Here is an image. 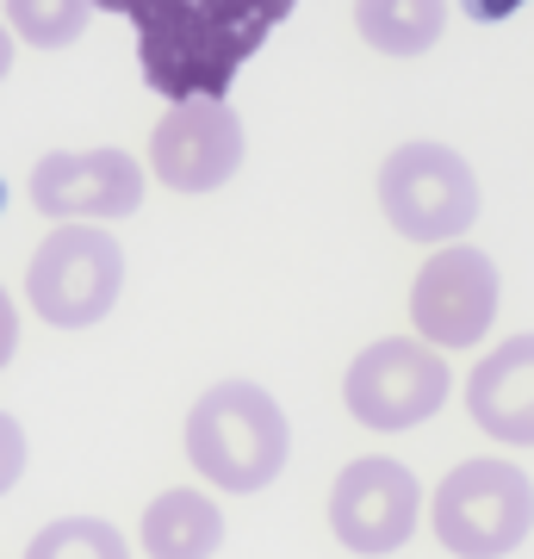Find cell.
<instances>
[{
  "label": "cell",
  "instance_id": "cell-1",
  "mask_svg": "<svg viewBox=\"0 0 534 559\" xmlns=\"http://www.w3.org/2000/svg\"><path fill=\"white\" fill-rule=\"evenodd\" d=\"M94 7L131 25L143 87L180 106L224 100L242 62L293 20L298 0H94Z\"/></svg>",
  "mask_w": 534,
  "mask_h": 559
},
{
  "label": "cell",
  "instance_id": "cell-2",
  "mask_svg": "<svg viewBox=\"0 0 534 559\" xmlns=\"http://www.w3.org/2000/svg\"><path fill=\"white\" fill-rule=\"evenodd\" d=\"M187 460L205 485L218 491H268L293 460V423L280 399L256 380H218L205 385L187 411Z\"/></svg>",
  "mask_w": 534,
  "mask_h": 559
},
{
  "label": "cell",
  "instance_id": "cell-3",
  "mask_svg": "<svg viewBox=\"0 0 534 559\" xmlns=\"http://www.w3.org/2000/svg\"><path fill=\"white\" fill-rule=\"evenodd\" d=\"M429 528L454 559H510L534 528V479L510 460H460L429 498Z\"/></svg>",
  "mask_w": 534,
  "mask_h": 559
},
{
  "label": "cell",
  "instance_id": "cell-4",
  "mask_svg": "<svg viewBox=\"0 0 534 559\" xmlns=\"http://www.w3.org/2000/svg\"><path fill=\"white\" fill-rule=\"evenodd\" d=\"M379 212L392 218L397 237L448 249L478 224V175L473 162L448 143H397L379 162Z\"/></svg>",
  "mask_w": 534,
  "mask_h": 559
},
{
  "label": "cell",
  "instance_id": "cell-5",
  "mask_svg": "<svg viewBox=\"0 0 534 559\" xmlns=\"http://www.w3.org/2000/svg\"><path fill=\"white\" fill-rule=\"evenodd\" d=\"M124 293V249L106 224H57L25 267V305L50 330H94Z\"/></svg>",
  "mask_w": 534,
  "mask_h": 559
},
{
  "label": "cell",
  "instance_id": "cell-6",
  "mask_svg": "<svg viewBox=\"0 0 534 559\" xmlns=\"http://www.w3.org/2000/svg\"><path fill=\"white\" fill-rule=\"evenodd\" d=\"M454 392L448 360L416 336H379L355 355V367L342 373V404L360 429L373 436H404L416 423L441 417V404Z\"/></svg>",
  "mask_w": 534,
  "mask_h": 559
},
{
  "label": "cell",
  "instance_id": "cell-7",
  "mask_svg": "<svg viewBox=\"0 0 534 559\" xmlns=\"http://www.w3.org/2000/svg\"><path fill=\"white\" fill-rule=\"evenodd\" d=\"M497 299H503L497 261L485 249H473V242H448L411 280L416 342H429L436 355H448V348H478V342L491 336Z\"/></svg>",
  "mask_w": 534,
  "mask_h": 559
},
{
  "label": "cell",
  "instance_id": "cell-8",
  "mask_svg": "<svg viewBox=\"0 0 534 559\" xmlns=\"http://www.w3.org/2000/svg\"><path fill=\"white\" fill-rule=\"evenodd\" d=\"M423 522V485L404 460L360 454L330 485V535L360 559H385L416 535Z\"/></svg>",
  "mask_w": 534,
  "mask_h": 559
},
{
  "label": "cell",
  "instance_id": "cell-9",
  "mask_svg": "<svg viewBox=\"0 0 534 559\" xmlns=\"http://www.w3.org/2000/svg\"><path fill=\"white\" fill-rule=\"evenodd\" d=\"M25 193L44 218L57 224H106V218H131L143 205V162L131 150H50L38 156Z\"/></svg>",
  "mask_w": 534,
  "mask_h": 559
},
{
  "label": "cell",
  "instance_id": "cell-10",
  "mask_svg": "<svg viewBox=\"0 0 534 559\" xmlns=\"http://www.w3.org/2000/svg\"><path fill=\"white\" fill-rule=\"evenodd\" d=\"M242 156L249 138L230 100H180L150 131V175L168 193H218L224 180H237Z\"/></svg>",
  "mask_w": 534,
  "mask_h": 559
},
{
  "label": "cell",
  "instance_id": "cell-11",
  "mask_svg": "<svg viewBox=\"0 0 534 559\" xmlns=\"http://www.w3.org/2000/svg\"><path fill=\"white\" fill-rule=\"evenodd\" d=\"M466 417L503 448H534V330L503 336L466 380Z\"/></svg>",
  "mask_w": 534,
  "mask_h": 559
},
{
  "label": "cell",
  "instance_id": "cell-12",
  "mask_svg": "<svg viewBox=\"0 0 534 559\" xmlns=\"http://www.w3.org/2000/svg\"><path fill=\"white\" fill-rule=\"evenodd\" d=\"M138 540H143V559H212L224 547V510L212 491L168 485L162 498H150Z\"/></svg>",
  "mask_w": 534,
  "mask_h": 559
},
{
  "label": "cell",
  "instance_id": "cell-13",
  "mask_svg": "<svg viewBox=\"0 0 534 559\" xmlns=\"http://www.w3.org/2000/svg\"><path fill=\"white\" fill-rule=\"evenodd\" d=\"M448 25V0H355V32L379 57H429Z\"/></svg>",
  "mask_w": 534,
  "mask_h": 559
},
{
  "label": "cell",
  "instance_id": "cell-14",
  "mask_svg": "<svg viewBox=\"0 0 534 559\" xmlns=\"http://www.w3.org/2000/svg\"><path fill=\"white\" fill-rule=\"evenodd\" d=\"M25 559H131V540L106 516H57L32 535Z\"/></svg>",
  "mask_w": 534,
  "mask_h": 559
},
{
  "label": "cell",
  "instance_id": "cell-15",
  "mask_svg": "<svg viewBox=\"0 0 534 559\" xmlns=\"http://www.w3.org/2000/svg\"><path fill=\"white\" fill-rule=\"evenodd\" d=\"M94 20V0H7V32L32 50H62Z\"/></svg>",
  "mask_w": 534,
  "mask_h": 559
},
{
  "label": "cell",
  "instance_id": "cell-16",
  "mask_svg": "<svg viewBox=\"0 0 534 559\" xmlns=\"http://www.w3.org/2000/svg\"><path fill=\"white\" fill-rule=\"evenodd\" d=\"M25 460H32V448H25L20 417H7V411H0V498L25 479Z\"/></svg>",
  "mask_w": 534,
  "mask_h": 559
},
{
  "label": "cell",
  "instance_id": "cell-17",
  "mask_svg": "<svg viewBox=\"0 0 534 559\" xmlns=\"http://www.w3.org/2000/svg\"><path fill=\"white\" fill-rule=\"evenodd\" d=\"M20 355V311H13V293L0 286V367Z\"/></svg>",
  "mask_w": 534,
  "mask_h": 559
},
{
  "label": "cell",
  "instance_id": "cell-18",
  "mask_svg": "<svg viewBox=\"0 0 534 559\" xmlns=\"http://www.w3.org/2000/svg\"><path fill=\"white\" fill-rule=\"evenodd\" d=\"M515 7H522V0H460V13H466V20H478V25H503Z\"/></svg>",
  "mask_w": 534,
  "mask_h": 559
},
{
  "label": "cell",
  "instance_id": "cell-19",
  "mask_svg": "<svg viewBox=\"0 0 534 559\" xmlns=\"http://www.w3.org/2000/svg\"><path fill=\"white\" fill-rule=\"evenodd\" d=\"M13 75V32H7V20H0V81Z\"/></svg>",
  "mask_w": 534,
  "mask_h": 559
},
{
  "label": "cell",
  "instance_id": "cell-20",
  "mask_svg": "<svg viewBox=\"0 0 534 559\" xmlns=\"http://www.w3.org/2000/svg\"><path fill=\"white\" fill-rule=\"evenodd\" d=\"M0 205H7V180H0Z\"/></svg>",
  "mask_w": 534,
  "mask_h": 559
}]
</instances>
